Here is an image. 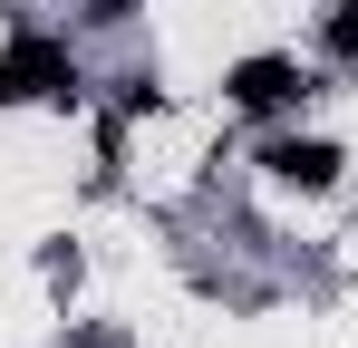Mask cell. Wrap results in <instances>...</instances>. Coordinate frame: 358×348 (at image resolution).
I'll return each mask as SVG.
<instances>
[{
  "instance_id": "4",
  "label": "cell",
  "mask_w": 358,
  "mask_h": 348,
  "mask_svg": "<svg viewBox=\"0 0 358 348\" xmlns=\"http://www.w3.org/2000/svg\"><path fill=\"white\" fill-rule=\"evenodd\" d=\"M320 49L339 58V68H358V0H339V10L320 20Z\"/></svg>"
},
{
  "instance_id": "5",
  "label": "cell",
  "mask_w": 358,
  "mask_h": 348,
  "mask_svg": "<svg viewBox=\"0 0 358 348\" xmlns=\"http://www.w3.org/2000/svg\"><path fill=\"white\" fill-rule=\"evenodd\" d=\"M155 107H165L155 68H126V78H117V116H155Z\"/></svg>"
},
{
  "instance_id": "1",
  "label": "cell",
  "mask_w": 358,
  "mask_h": 348,
  "mask_svg": "<svg viewBox=\"0 0 358 348\" xmlns=\"http://www.w3.org/2000/svg\"><path fill=\"white\" fill-rule=\"evenodd\" d=\"M78 97H87L78 39H59V29H10V49H0V107H78Z\"/></svg>"
},
{
  "instance_id": "2",
  "label": "cell",
  "mask_w": 358,
  "mask_h": 348,
  "mask_svg": "<svg viewBox=\"0 0 358 348\" xmlns=\"http://www.w3.org/2000/svg\"><path fill=\"white\" fill-rule=\"evenodd\" d=\"M310 87H320V78H310L291 49H252V58L223 68V107H233V116H262V126H271V116H300Z\"/></svg>"
},
{
  "instance_id": "3",
  "label": "cell",
  "mask_w": 358,
  "mask_h": 348,
  "mask_svg": "<svg viewBox=\"0 0 358 348\" xmlns=\"http://www.w3.org/2000/svg\"><path fill=\"white\" fill-rule=\"evenodd\" d=\"M339 165H349V155H339L329 136H300V126L262 136V174H271V184H291V194H329V184H339Z\"/></svg>"
},
{
  "instance_id": "6",
  "label": "cell",
  "mask_w": 358,
  "mask_h": 348,
  "mask_svg": "<svg viewBox=\"0 0 358 348\" xmlns=\"http://www.w3.org/2000/svg\"><path fill=\"white\" fill-rule=\"evenodd\" d=\"M145 0H78V29H126Z\"/></svg>"
}]
</instances>
